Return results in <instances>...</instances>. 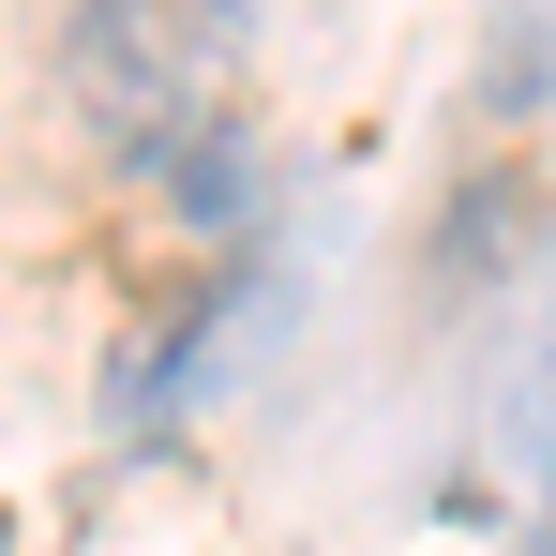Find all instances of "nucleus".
<instances>
[{"mask_svg":"<svg viewBox=\"0 0 556 556\" xmlns=\"http://www.w3.org/2000/svg\"><path fill=\"white\" fill-rule=\"evenodd\" d=\"M226 91H241V15L226 0H76V30H61V105L136 181L195 121H226Z\"/></svg>","mask_w":556,"mask_h":556,"instance_id":"nucleus-1","label":"nucleus"},{"mask_svg":"<svg viewBox=\"0 0 556 556\" xmlns=\"http://www.w3.org/2000/svg\"><path fill=\"white\" fill-rule=\"evenodd\" d=\"M256 166H271V136H256V121H195L151 181H166V211H181V226H211V241H226V226L256 211Z\"/></svg>","mask_w":556,"mask_h":556,"instance_id":"nucleus-2","label":"nucleus"}]
</instances>
